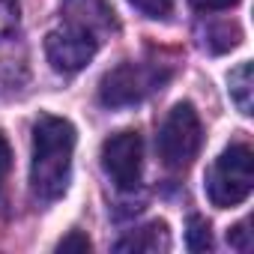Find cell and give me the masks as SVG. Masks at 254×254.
I'll return each mask as SVG.
<instances>
[{"label":"cell","mask_w":254,"mask_h":254,"mask_svg":"<svg viewBox=\"0 0 254 254\" xmlns=\"http://www.w3.org/2000/svg\"><path fill=\"white\" fill-rule=\"evenodd\" d=\"M75 153V126L63 117L42 114L33 126V162H30V186L42 203L63 197L69 189Z\"/></svg>","instance_id":"obj_1"},{"label":"cell","mask_w":254,"mask_h":254,"mask_svg":"<svg viewBox=\"0 0 254 254\" xmlns=\"http://www.w3.org/2000/svg\"><path fill=\"white\" fill-rule=\"evenodd\" d=\"M159 159L171 171H186L203 144V126L191 102H180L168 111V117L159 126Z\"/></svg>","instance_id":"obj_2"},{"label":"cell","mask_w":254,"mask_h":254,"mask_svg":"<svg viewBox=\"0 0 254 254\" xmlns=\"http://www.w3.org/2000/svg\"><path fill=\"white\" fill-rule=\"evenodd\" d=\"M251 189H254L251 147L233 144L212 162L206 174V197L212 200V206L227 209V206H239L242 200H248Z\"/></svg>","instance_id":"obj_3"},{"label":"cell","mask_w":254,"mask_h":254,"mask_svg":"<svg viewBox=\"0 0 254 254\" xmlns=\"http://www.w3.org/2000/svg\"><path fill=\"white\" fill-rule=\"evenodd\" d=\"M165 78H168V72H159L156 66H147V63H123V66H117L114 72H108L102 78L99 99L108 108L138 105L153 90H159L165 84Z\"/></svg>","instance_id":"obj_4"},{"label":"cell","mask_w":254,"mask_h":254,"mask_svg":"<svg viewBox=\"0 0 254 254\" xmlns=\"http://www.w3.org/2000/svg\"><path fill=\"white\" fill-rule=\"evenodd\" d=\"M102 171L111 177L117 189H138L144 171V141L138 132L126 129L102 141Z\"/></svg>","instance_id":"obj_5"},{"label":"cell","mask_w":254,"mask_h":254,"mask_svg":"<svg viewBox=\"0 0 254 254\" xmlns=\"http://www.w3.org/2000/svg\"><path fill=\"white\" fill-rule=\"evenodd\" d=\"M96 51H99V39L93 36V30L78 27V24L57 27L45 36V57H48L51 69L60 75L81 72L96 57Z\"/></svg>","instance_id":"obj_6"},{"label":"cell","mask_w":254,"mask_h":254,"mask_svg":"<svg viewBox=\"0 0 254 254\" xmlns=\"http://www.w3.org/2000/svg\"><path fill=\"white\" fill-rule=\"evenodd\" d=\"M63 12L69 15L72 24L87 27V30L117 27V18H114V9L108 0H63Z\"/></svg>","instance_id":"obj_7"},{"label":"cell","mask_w":254,"mask_h":254,"mask_svg":"<svg viewBox=\"0 0 254 254\" xmlns=\"http://www.w3.org/2000/svg\"><path fill=\"white\" fill-rule=\"evenodd\" d=\"M171 248V233L165 221H153L141 230H132L126 239L117 242V251H132V254H156Z\"/></svg>","instance_id":"obj_8"},{"label":"cell","mask_w":254,"mask_h":254,"mask_svg":"<svg viewBox=\"0 0 254 254\" xmlns=\"http://www.w3.org/2000/svg\"><path fill=\"white\" fill-rule=\"evenodd\" d=\"M227 90H230V99H233V105L239 108V114H251V108H254V102H251V96H254V72H251V63L245 60V63H239L230 75H227Z\"/></svg>","instance_id":"obj_9"},{"label":"cell","mask_w":254,"mask_h":254,"mask_svg":"<svg viewBox=\"0 0 254 254\" xmlns=\"http://www.w3.org/2000/svg\"><path fill=\"white\" fill-rule=\"evenodd\" d=\"M186 242H189L191 251H209V248H212V233H209L206 218H200V215H191V218H189Z\"/></svg>","instance_id":"obj_10"},{"label":"cell","mask_w":254,"mask_h":254,"mask_svg":"<svg viewBox=\"0 0 254 254\" xmlns=\"http://www.w3.org/2000/svg\"><path fill=\"white\" fill-rule=\"evenodd\" d=\"M129 3L147 18H168L174 9V0H129Z\"/></svg>","instance_id":"obj_11"},{"label":"cell","mask_w":254,"mask_h":254,"mask_svg":"<svg viewBox=\"0 0 254 254\" xmlns=\"http://www.w3.org/2000/svg\"><path fill=\"white\" fill-rule=\"evenodd\" d=\"M57 251H60V254H69V251H81V254H87V251H90V239H87L81 230H72L69 236H63V239L57 242Z\"/></svg>","instance_id":"obj_12"},{"label":"cell","mask_w":254,"mask_h":254,"mask_svg":"<svg viewBox=\"0 0 254 254\" xmlns=\"http://www.w3.org/2000/svg\"><path fill=\"white\" fill-rule=\"evenodd\" d=\"M227 242L239 251H251V230H248V221H239L230 233H227Z\"/></svg>","instance_id":"obj_13"},{"label":"cell","mask_w":254,"mask_h":254,"mask_svg":"<svg viewBox=\"0 0 254 254\" xmlns=\"http://www.w3.org/2000/svg\"><path fill=\"white\" fill-rule=\"evenodd\" d=\"M9 168H12V150H9V141L0 135V191H3V183L9 177Z\"/></svg>","instance_id":"obj_14"},{"label":"cell","mask_w":254,"mask_h":254,"mask_svg":"<svg viewBox=\"0 0 254 254\" xmlns=\"http://www.w3.org/2000/svg\"><path fill=\"white\" fill-rule=\"evenodd\" d=\"M189 3H191L194 9H203V12H218V9H230V6H236L239 0H189Z\"/></svg>","instance_id":"obj_15"}]
</instances>
